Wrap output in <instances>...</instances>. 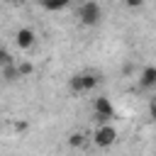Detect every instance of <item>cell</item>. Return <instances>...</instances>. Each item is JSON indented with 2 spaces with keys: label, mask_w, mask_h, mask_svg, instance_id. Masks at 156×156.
<instances>
[{
  "label": "cell",
  "mask_w": 156,
  "mask_h": 156,
  "mask_svg": "<svg viewBox=\"0 0 156 156\" xmlns=\"http://www.w3.org/2000/svg\"><path fill=\"white\" fill-rule=\"evenodd\" d=\"M10 2H22V0H10Z\"/></svg>",
  "instance_id": "5bb4252c"
},
{
  "label": "cell",
  "mask_w": 156,
  "mask_h": 156,
  "mask_svg": "<svg viewBox=\"0 0 156 156\" xmlns=\"http://www.w3.org/2000/svg\"><path fill=\"white\" fill-rule=\"evenodd\" d=\"M68 88H71L73 93H85V88H83V76H80V73H73L71 80H68Z\"/></svg>",
  "instance_id": "9c48e42d"
},
{
  "label": "cell",
  "mask_w": 156,
  "mask_h": 156,
  "mask_svg": "<svg viewBox=\"0 0 156 156\" xmlns=\"http://www.w3.org/2000/svg\"><path fill=\"white\" fill-rule=\"evenodd\" d=\"M149 117L156 122V98H151V100H149Z\"/></svg>",
  "instance_id": "7c38bea8"
},
{
  "label": "cell",
  "mask_w": 156,
  "mask_h": 156,
  "mask_svg": "<svg viewBox=\"0 0 156 156\" xmlns=\"http://www.w3.org/2000/svg\"><path fill=\"white\" fill-rule=\"evenodd\" d=\"M34 44H37V34H34L32 27H20V29L15 32V46H17V49L27 51V49H32Z\"/></svg>",
  "instance_id": "3957f363"
},
{
  "label": "cell",
  "mask_w": 156,
  "mask_h": 156,
  "mask_svg": "<svg viewBox=\"0 0 156 156\" xmlns=\"http://www.w3.org/2000/svg\"><path fill=\"white\" fill-rule=\"evenodd\" d=\"M85 144V134L83 132H73L71 136H68V146H73V149H80Z\"/></svg>",
  "instance_id": "30bf717a"
},
{
  "label": "cell",
  "mask_w": 156,
  "mask_h": 156,
  "mask_svg": "<svg viewBox=\"0 0 156 156\" xmlns=\"http://www.w3.org/2000/svg\"><path fill=\"white\" fill-rule=\"evenodd\" d=\"M17 71H20V78H29V76L34 73V63L20 58V61H17Z\"/></svg>",
  "instance_id": "ba28073f"
},
{
  "label": "cell",
  "mask_w": 156,
  "mask_h": 156,
  "mask_svg": "<svg viewBox=\"0 0 156 156\" xmlns=\"http://www.w3.org/2000/svg\"><path fill=\"white\" fill-rule=\"evenodd\" d=\"M78 22L83 27H98L102 22V7L95 0H83L78 7Z\"/></svg>",
  "instance_id": "6da1fadb"
},
{
  "label": "cell",
  "mask_w": 156,
  "mask_h": 156,
  "mask_svg": "<svg viewBox=\"0 0 156 156\" xmlns=\"http://www.w3.org/2000/svg\"><path fill=\"white\" fill-rule=\"evenodd\" d=\"M80 76H83V88H85V93H90V90L98 88V83H100V76H98V73L85 71V73H80Z\"/></svg>",
  "instance_id": "8992f818"
},
{
  "label": "cell",
  "mask_w": 156,
  "mask_h": 156,
  "mask_svg": "<svg viewBox=\"0 0 156 156\" xmlns=\"http://www.w3.org/2000/svg\"><path fill=\"white\" fill-rule=\"evenodd\" d=\"M122 2H124V7H129V10H136V7L144 5V0H122Z\"/></svg>",
  "instance_id": "8fae6325"
},
{
  "label": "cell",
  "mask_w": 156,
  "mask_h": 156,
  "mask_svg": "<svg viewBox=\"0 0 156 156\" xmlns=\"http://www.w3.org/2000/svg\"><path fill=\"white\" fill-rule=\"evenodd\" d=\"M93 110H95V117L100 119V122H110L112 117H115V107H112V102L107 100V98H95L93 100Z\"/></svg>",
  "instance_id": "277c9868"
},
{
  "label": "cell",
  "mask_w": 156,
  "mask_h": 156,
  "mask_svg": "<svg viewBox=\"0 0 156 156\" xmlns=\"http://www.w3.org/2000/svg\"><path fill=\"white\" fill-rule=\"evenodd\" d=\"M15 132H27V122H15Z\"/></svg>",
  "instance_id": "4fadbf2b"
},
{
  "label": "cell",
  "mask_w": 156,
  "mask_h": 156,
  "mask_svg": "<svg viewBox=\"0 0 156 156\" xmlns=\"http://www.w3.org/2000/svg\"><path fill=\"white\" fill-rule=\"evenodd\" d=\"M115 141H117V129H115L112 122H100L93 129V144L98 149H110Z\"/></svg>",
  "instance_id": "7a4b0ae2"
},
{
  "label": "cell",
  "mask_w": 156,
  "mask_h": 156,
  "mask_svg": "<svg viewBox=\"0 0 156 156\" xmlns=\"http://www.w3.org/2000/svg\"><path fill=\"white\" fill-rule=\"evenodd\" d=\"M136 83H139L141 90L156 88V66H144V68L139 71V76H136Z\"/></svg>",
  "instance_id": "5b68a950"
},
{
  "label": "cell",
  "mask_w": 156,
  "mask_h": 156,
  "mask_svg": "<svg viewBox=\"0 0 156 156\" xmlns=\"http://www.w3.org/2000/svg\"><path fill=\"white\" fill-rule=\"evenodd\" d=\"M39 2H41V7H44L46 12H58V10L68 7L71 0H39Z\"/></svg>",
  "instance_id": "52a82bcc"
}]
</instances>
